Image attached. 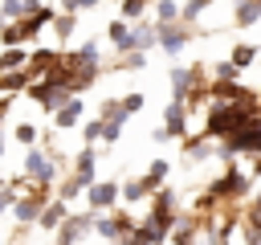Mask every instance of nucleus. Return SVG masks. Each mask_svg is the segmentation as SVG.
Segmentation results:
<instances>
[{"label":"nucleus","mask_w":261,"mask_h":245,"mask_svg":"<svg viewBox=\"0 0 261 245\" xmlns=\"http://www.w3.org/2000/svg\"><path fill=\"white\" fill-rule=\"evenodd\" d=\"M253 118H257V106H249V102H224V106H216V110L208 114V135L228 139L232 131L249 127Z\"/></svg>","instance_id":"obj_1"},{"label":"nucleus","mask_w":261,"mask_h":245,"mask_svg":"<svg viewBox=\"0 0 261 245\" xmlns=\"http://www.w3.org/2000/svg\"><path fill=\"white\" fill-rule=\"evenodd\" d=\"M29 94L41 102V110H61V106L73 98V90H69V86H57V82H49V78L29 82Z\"/></svg>","instance_id":"obj_2"},{"label":"nucleus","mask_w":261,"mask_h":245,"mask_svg":"<svg viewBox=\"0 0 261 245\" xmlns=\"http://www.w3.org/2000/svg\"><path fill=\"white\" fill-rule=\"evenodd\" d=\"M184 45H188V24H184V20H175V24H159V49H163V53L175 57Z\"/></svg>","instance_id":"obj_3"},{"label":"nucleus","mask_w":261,"mask_h":245,"mask_svg":"<svg viewBox=\"0 0 261 245\" xmlns=\"http://www.w3.org/2000/svg\"><path fill=\"white\" fill-rule=\"evenodd\" d=\"M151 45H159V24H155V20L135 24V29H130V49H151Z\"/></svg>","instance_id":"obj_4"},{"label":"nucleus","mask_w":261,"mask_h":245,"mask_svg":"<svg viewBox=\"0 0 261 245\" xmlns=\"http://www.w3.org/2000/svg\"><path fill=\"white\" fill-rule=\"evenodd\" d=\"M245 184H249V176H245V172H228L224 180H216V184H212V200H216V196H237V192H245Z\"/></svg>","instance_id":"obj_5"},{"label":"nucleus","mask_w":261,"mask_h":245,"mask_svg":"<svg viewBox=\"0 0 261 245\" xmlns=\"http://www.w3.org/2000/svg\"><path fill=\"white\" fill-rule=\"evenodd\" d=\"M90 192V208L94 212H102V208H110L114 200H118V188L114 184H94V188H86Z\"/></svg>","instance_id":"obj_6"},{"label":"nucleus","mask_w":261,"mask_h":245,"mask_svg":"<svg viewBox=\"0 0 261 245\" xmlns=\"http://www.w3.org/2000/svg\"><path fill=\"white\" fill-rule=\"evenodd\" d=\"M196 74H200V69H171V98H175V102H184V94L192 90Z\"/></svg>","instance_id":"obj_7"},{"label":"nucleus","mask_w":261,"mask_h":245,"mask_svg":"<svg viewBox=\"0 0 261 245\" xmlns=\"http://www.w3.org/2000/svg\"><path fill=\"white\" fill-rule=\"evenodd\" d=\"M29 172H33V180H41V184H49L53 180V159H45L41 151H29V163H24Z\"/></svg>","instance_id":"obj_8"},{"label":"nucleus","mask_w":261,"mask_h":245,"mask_svg":"<svg viewBox=\"0 0 261 245\" xmlns=\"http://www.w3.org/2000/svg\"><path fill=\"white\" fill-rule=\"evenodd\" d=\"M86 229H90V216H65L57 245H73V241H77V233H86Z\"/></svg>","instance_id":"obj_9"},{"label":"nucleus","mask_w":261,"mask_h":245,"mask_svg":"<svg viewBox=\"0 0 261 245\" xmlns=\"http://www.w3.org/2000/svg\"><path fill=\"white\" fill-rule=\"evenodd\" d=\"M77 118H82V98H69L61 110H53V122L57 127H77Z\"/></svg>","instance_id":"obj_10"},{"label":"nucleus","mask_w":261,"mask_h":245,"mask_svg":"<svg viewBox=\"0 0 261 245\" xmlns=\"http://www.w3.org/2000/svg\"><path fill=\"white\" fill-rule=\"evenodd\" d=\"M163 131H167V139H171V135H184V102L171 98V106H167V114H163Z\"/></svg>","instance_id":"obj_11"},{"label":"nucleus","mask_w":261,"mask_h":245,"mask_svg":"<svg viewBox=\"0 0 261 245\" xmlns=\"http://www.w3.org/2000/svg\"><path fill=\"white\" fill-rule=\"evenodd\" d=\"M232 16H237V24H245V29L257 24V20H261V0H237V12H232Z\"/></svg>","instance_id":"obj_12"},{"label":"nucleus","mask_w":261,"mask_h":245,"mask_svg":"<svg viewBox=\"0 0 261 245\" xmlns=\"http://www.w3.org/2000/svg\"><path fill=\"white\" fill-rule=\"evenodd\" d=\"M106 37L114 41V49H118V53H130V29H126V20H110Z\"/></svg>","instance_id":"obj_13"},{"label":"nucleus","mask_w":261,"mask_h":245,"mask_svg":"<svg viewBox=\"0 0 261 245\" xmlns=\"http://www.w3.org/2000/svg\"><path fill=\"white\" fill-rule=\"evenodd\" d=\"M179 20V4L175 0H155V24H175Z\"/></svg>","instance_id":"obj_14"},{"label":"nucleus","mask_w":261,"mask_h":245,"mask_svg":"<svg viewBox=\"0 0 261 245\" xmlns=\"http://www.w3.org/2000/svg\"><path fill=\"white\" fill-rule=\"evenodd\" d=\"M163 180H167V163H163V159H155V163L147 167V176H143V184H147V192H155V188H159Z\"/></svg>","instance_id":"obj_15"},{"label":"nucleus","mask_w":261,"mask_h":245,"mask_svg":"<svg viewBox=\"0 0 261 245\" xmlns=\"http://www.w3.org/2000/svg\"><path fill=\"white\" fill-rule=\"evenodd\" d=\"M65 216H69V212H65V204L57 200V204H49V208L41 212V225H45V229H57V225H65Z\"/></svg>","instance_id":"obj_16"},{"label":"nucleus","mask_w":261,"mask_h":245,"mask_svg":"<svg viewBox=\"0 0 261 245\" xmlns=\"http://www.w3.org/2000/svg\"><path fill=\"white\" fill-rule=\"evenodd\" d=\"M24 61H29V57H24V53H20L16 45H8V49L0 53V69H20Z\"/></svg>","instance_id":"obj_17"},{"label":"nucleus","mask_w":261,"mask_h":245,"mask_svg":"<svg viewBox=\"0 0 261 245\" xmlns=\"http://www.w3.org/2000/svg\"><path fill=\"white\" fill-rule=\"evenodd\" d=\"M41 212H45L41 200H20V204H16V216H20V220H41Z\"/></svg>","instance_id":"obj_18"},{"label":"nucleus","mask_w":261,"mask_h":245,"mask_svg":"<svg viewBox=\"0 0 261 245\" xmlns=\"http://www.w3.org/2000/svg\"><path fill=\"white\" fill-rule=\"evenodd\" d=\"M208 4H212V0H188V4L179 8V20H184V24H192V20H196V16H200Z\"/></svg>","instance_id":"obj_19"},{"label":"nucleus","mask_w":261,"mask_h":245,"mask_svg":"<svg viewBox=\"0 0 261 245\" xmlns=\"http://www.w3.org/2000/svg\"><path fill=\"white\" fill-rule=\"evenodd\" d=\"M253 57H257V49H253V45H237V49H232V57H228V61H232V65H237V69H245V65H249V61H253Z\"/></svg>","instance_id":"obj_20"},{"label":"nucleus","mask_w":261,"mask_h":245,"mask_svg":"<svg viewBox=\"0 0 261 245\" xmlns=\"http://www.w3.org/2000/svg\"><path fill=\"white\" fill-rule=\"evenodd\" d=\"M237 74H241V69H237L232 61H216V65H212V82H232Z\"/></svg>","instance_id":"obj_21"},{"label":"nucleus","mask_w":261,"mask_h":245,"mask_svg":"<svg viewBox=\"0 0 261 245\" xmlns=\"http://www.w3.org/2000/svg\"><path fill=\"white\" fill-rule=\"evenodd\" d=\"M73 20H77V12H61V16H53L57 37H69V33H73Z\"/></svg>","instance_id":"obj_22"},{"label":"nucleus","mask_w":261,"mask_h":245,"mask_svg":"<svg viewBox=\"0 0 261 245\" xmlns=\"http://www.w3.org/2000/svg\"><path fill=\"white\" fill-rule=\"evenodd\" d=\"M143 12H147V0H122V16L126 20H139Z\"/></svg>","instance_id":"obj_23"},{"label":"nucleus","mask_w":261,"mask_h":245,"mask_svg":"<svg viewBox=\"0 0 261 245\" xmlns=\"http://www.w3.org/2000/svg\"><path fill=\"white\" fill-rule=\"evenodd\" d=\"M143 192H147V184H143V180H130V184L122 188V196H126L130 204H135V200H143Z\"/></svg>","instance_id":"obj_24"},{"label":"nucleus","mask_w":261,"mask_h":245,"mask_svg":"<svg viewBox=\"0 0 261 245\" xmlns=\"http://www.w3.org/2000/svg\"><path fill=\"white\" fill-rule=\"evenodd\" d=\"M249 229L253 233H261V196L253 200V208H249Z\"/></svg>","instance_id":"obj_25"},{"label":"nucleus","mask_w":261,"mask_h":245,"mask_svg":"<svg viewBox=\"0 0 261 245\" xmlns=\"http://www.w3.org/2000/svg\"><path fill=\"white\" fill-rule=\"evenodd\" d=\"M122 110H126V114L143 110V94H126V98H122Z\"/></svg>","instance_id":"obj_26"},{"label":"nucleus","mask_w":261,"mask_h":245,"mask_svg":"<svg viewBox=\"0 0 261 245\" xmlns=\"http://www.w3.org/2000/svg\"><path fill=\"white\" fill-rule=\"evenodd\" d=\"M16 139H20V143H37V131H33L29 122H20V127H16Z\"/></svg>","instance_id":"obj_27"},{"label":"nucleus","mask_w":261,"mask_h":245,"mask_svg":"<svg viewBox=\"0 0 261 245\" xmlns=\"http://www.w3.org/2000/svg\"><path fill=\"white\" fill-rule=\"evenodd\" d=\"M171 241H175V245H192V229H175Z\"/></svg>","instance_id":"obj_28"},{"label":"nucleus","mask_w":261,"mask_h":245,"mask_svg":"<svg viewBox=\"0 0 261 245\" xmlns=\"http://www.w3.org/2000/svg\"><path fill=\"white\" fill-rule=\"evenodd\" d=\"M98 4H102V0H82V4H77V12H86V8H98Z\"/></svg>","instance_id":"obj_29"},{"label":"nucleus","mask_w":261,"mask_h":245,"mask_svg":"<svg viewBox=\"0 0 261 245\" xmlns=\"http://www.w3.org/2000/svg\"><path fill=\"white\" fill-rule=\"evenodd\" d=\"M77 4H82V0H61V8H65V12H77Z\"/></svg>","instance_id":"obj_30"},{"label":"nucleus","mask_w":261,"mask_h":245,"mask_svg":"<svg viewBox=\"0 0 261 245\" xmlns=\"http://www.w3.org/2000/svg\"><path fill=\"white\" fill-rule=\"evenodd\" d=\"M4 204H8V196H0V212H4Z\"/></svg>","instance_id":"obj_31"},{"label":"nucleus","mask_w":261,"mask_h":245,"mask_svg":"<svg viewBox=\"0 0 261 245\" xmlns=\"http://www.w3.org/2000/svg\"><path fill=\"white\" fill-rule=\"evenodd\" d=\"M0 151H4V139H0Z\"/></svg>","instance_id":"obj_32"},{"label":"nucleus","mask_w":261,"mask_h":245,"mask_svg":"<svg viewBox=\"0 0 261 245\" xmlns=\"http://www.w3.org/2000/svg\"><path fill=\"white\" fill-rule=\"evenodd\" d=\"M0 29H4V20H0Z\"/></svg>","instance_id":"obj_33"}]
</instances>
